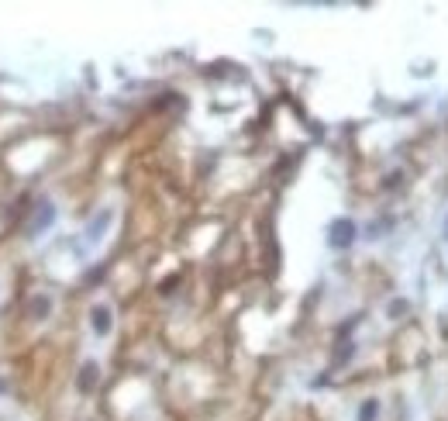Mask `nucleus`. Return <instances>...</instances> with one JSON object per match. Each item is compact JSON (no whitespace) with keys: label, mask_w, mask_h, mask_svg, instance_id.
Instances as JSON below:
<instances>
[{"label":"nucleus","mask_w":448,"mask_h":421,"mask_svg":"<svg viewBox=\"0 0 448 421\" xmlns=\"http://www.w3.org/2000/svg\"><path fill=\"white\" fill-rule=\"evenodd\" d=\"M52 314V297L48 294H35L28 300V318H35V321H45Z\"/></svg>","instance_id":"obj_4"},{"label":"nucleus","mask_w":448,"mask_h":421,"mask_svg":"<svg viewBox=\"0 0 448 421\" xmlns=\"http://www.w3.org/2000/svg\"><path fill=\"white\" fill-rule=\"evenodd\" d=\"M4 387H7V383H4V377H0V394H4Z\"/></svg>","instance_id":"obj_8"},{"label":"nucleus","mask_w":448,"mask_h":421,"mask_svg":"<svg viewBox=\"0 0 448 421\" xmlns=\"http://www.w3.org/2000/svg\"><path fill=\"white\" fill-rule=\"evenodd\" d=\"M345 242H352V225L348 221H338L331 228V246H345Z\"/></svg>","instance_id":"obj_6"},{"label":"nucleus","mask_w":448,"mask_h":421,"mask_svg":"<svg viewBox=\"0 0 448 421\" xmlns=\"http://www.w3.org/2000/svg\"><path fill=\"white\" fill-rule=\"evenodd\" d=\"M97 380H100V366H97V363H83V366H80V380H76V387H80L83 394H90V390L97 387Z\"/></svg>","instance_id":"obj_5"},{"label":"nucleus","mask_w":448,"mask_h":421,"mask_svg":"<svg viewBox=\"0 0 448 421\" xmlns=\"http://www.w3.org/2000/svg\"><path fill=\"white\" fill-rule=\"evenodd\" d=\"M111 221H114V214H111L107 208L97 210V218H90V225H86V242H100L104 232L111 228Z\"/></svg>","instance_id":"obj_3"},{"label":"nucleus","mask_w":448,"mask_h":421,"mask_svg":"<svg viewBox=\"0 0 448 421\" xmlns=\"http://www.w3.org/2000/svg\"><path fill=\"white\" fill-rule=\"evenodd\" d=\"M376 411H379V404H376V401H366L362 411H359V421H372L376 418Z\"/></svg>","instance_id":"obj_7"},{"label":"nucleus","mask_w":448,"mask_h":421,"mask_svg":"<svg viewBox=\"0 0 448 421\" xmlns=\"http://www.w3.org/2000/svg\"><path fill=\"white\" fill-rule=\"evenodd\" d=\"M90 328H93V335H111V328H114V318H111V307L107 304H93L90 307Z\"/></svg>","instance_id":"obj_2"},{"label":"nucleus","mask_w":448,"mask_h":421,"mask_svg":"<svg viewBox=\"0 0 448 421\" xmlns=\"http://www.w3.org/2000/svg\"><path fill=\"white\" fill-rule=\"evenodd\" d=\"M52 221H55V208H52L48 201H41L39 210H35V218H32V225H28V239H39V235H45V232L52 228Z\"/></svg>","instance_id":"obj_1"}]
</instances>
